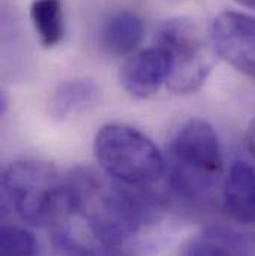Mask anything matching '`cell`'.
Segmentation results:
<instances>
[{
	"label": "cell",
	"instance_id": "obj_1",
	"mask_svg": "<svg viewBox=\"0 0 255 256\" xmlns=\"http://www.w3.org/2000/svg\"><path fill=\"white\" fill-rule=\"evenodd\" d=\"M5 201L15 214L39 228L60 225L76 213V196L70 178L38 160H20L2 174Z\"/></svg>",
	"mask_w": 255,
	"mask_h": 256
},
{
	"label": "cell",
	"instance_id": "obj_2",
	"mask_svg": "<svg viewBox=\"0 0 255 256\" xmlns=\"http://www.w3.org/2000/svg\"><path fill=\"white\" fill-rule=\"evenodd\" d=\"M164 160L172 190L185 198L209 194L224 170L218 136L200 118H191L173 131Z\"/></svg>",
	"mask_w": 255,
	"mask_h": 256
},
{
	"label": "cell",
	"instance_id": "obj_3",
	"mask_svg": "<svg viewBox=\"0 0 255 256\" xmlns=\"http://www.w3.org/2000/svg\"><path fill=\"white\" fill-rule=\"evenodd\" d=\"M94 155L106 176L133 188H151L166 172V160L154 142L126 124L100 128L94 138Z\"/></svg>",
	"mask_w": 255,
	"mask_h": 256
},
{
	"label": "cell",
	"instance_id": "obj_4",
	"mask_svg": "<svg viewBox=\"0 0 255 256\" xmlns=\"http://www.w3.org/2000/svg\"><path fill=\"white\" fill-rule=\"evenodd\" d=\"M169 60L167 86L175 94H191L203 86L213 67L216 54L210 34L188 16H176L161 22L154 36Z\"/></svg>",
	"mask_w": 255,
	"mask_h": 256
},
{
	"label": "cell",
	"instance_id": "obj_5",
	"mask_svg": "<svg viewBox=\"0 0 255 256\" xmlns=\"http://www.w3.org/2000/svg\"><path fill=\"white\" fill-rule=\"evenodd\" d=\"M209 34L215 52L224 62L255 78V15L224 10L213 18Z\"/></svg>",
	"mask_w": 255,
	"mask_h": 256
},
{
	"label": "cell",
	"instance_id": "obj_6",
	"mask_svg": "<svg viewBox=\"0 0 255 256\" xmlns=\"http://www.w3.org/2000/svg\"><path fill=\"white\" fill-rule=\"evenodd\" d=\"M169 79V60L158 48H146L131 54L120 70V82L131 97L148 98Z\"/></svg>",
	"mask_w": 255,
	"mask_h": 256
},
{
	"label": "cell",
	"instance_id": "obj_7",
	"mask_svg": "<svg viewBox=\"0 0 255 256\" xmlns=\"http://www.w3.org/2000/svg\"><path fill=\"white\" fill-rule=\"evenodd\" d=\"M222 206L227 214L243 225H255V167L234 161L222 180Z\"/></svg>",
	"mask_w": 255,
	"mask_h": 256
},
{
	"label": "cell",
	"instance_id": "obj_8",
	"mask_svg": "<svg viewBox=\"0 0 255 256\" xmlns=\"http://www.w3.org/2000/svg\"><path fill=\"white\" fill-rule=\"evenodd\" d=\"M145 38V21L134 10L111 14L99 30L100 48L112 57H130Z\"/></svg>",
	"mask_w": 255,
	"mask_h": 256
},
{
	"label": "cell",
	"instance_id": "obj_9",
	"mask_svg": "<svg viewBox=\"0 0 255 256\" xmlns=\"http://www.w3.org/2000/svg\"><path fill=\"white\" fill-rule=\"evenodd\" d=\"M99 97V86L91 79H69L62 82L53 92L48 104L51 118L66 121L88 108H91Z\"/></svg>",
	"mask_w": 255,
	"mask_h": 256
},
{
	"label": "cell",
	"instance_id": "obj_10",
	"mask_svg": "<svg viewBox=\"0 0 255 256\" xmlns=\"http://www.w3.org/2000/svg\"><path fill=\"white\" fill-rule=\"evenodd\" d=\"M182 256H248V244L236 231L207 226L188 240Z\"/></svg>",
	"mask_w": 255,
	"mask_h": 256
},
{
	"label": "cell",
	"instance_id": "obj_11",
	"mask_svg": "<svg viewBox=\"0 0 255 256\" xmlns=\"http://www.w3.org/2000/svg\"><path fill=\"white\" fill-rule=\"evenodd\" d=\"M30 20L44 48L51 50L62 44L66 32L63 0H33Z\"/></svg>",
	"mask_w": 255,
	"mask_h": 256
},
{
	"label": "cell",
	"instance_id": "obj_12",
	"mask_svg": "<svg viewBox=\"0 0 255 256\" xmlns=\"http://www.w3.org/2000/svg\"><path fill=\"white\" fill-rule=\"evenodd\" d=\"M39 243L33 232L21 226L5 225L0 232V256H38Z\"/></svg>",
	"mask_w": 255,
	"mask_h": 256
},
{
	"label": "cell",
	"instance_id": "obj_13",
	"mask_svg": "<svg viewBox=\"0 0 255 256\" xmlns=\"http://www.w3.org/2000/svg\"><path fill=\"white\" fill-rule=\"evenodd\" d=\"M246 144H248V149L255 160V116L249 122L248 130H246Z\"/></svg>",
	"mask_w": 255,
	"mask_h": 256
},
{
	"label": "cell",
	"instance_id": "obj_14",
	"mask_svg": "<svg viewBox=\"0 0 255 256\" xmlns=\"http://www.w3.org/2000/svg\"><path fill=\"white\" fill-rule=\"evenodd\" d=\"M236 3H239L240 6L246 8V9H252L255 10V0H234Z\"/></svg>",
	"mask_w": 255,
	"mask_h": 256
}]
</instances>
